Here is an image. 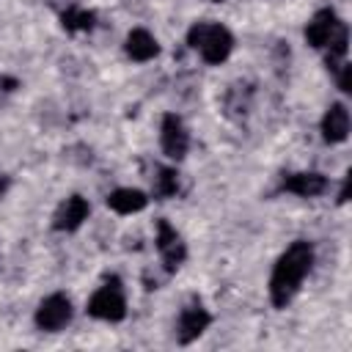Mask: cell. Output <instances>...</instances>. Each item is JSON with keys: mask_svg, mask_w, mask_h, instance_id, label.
<instances>
[{"mask_svg": "<svg viewBox=\"0 0 352 352\" xmlns=\"http://www.w3.org/2000/svg\"><path fill=\"white\" fill-rule=\"evenodd\" d=\"M311 264H314V248L308 242L300 239L286 248V253L278 258L272 278H270V300L275 308H286L292 302V297L297 294Z\"/></svg>", "mask_w": 352, "mask_h": 352, "instance_id": "1", "label": "cell"}, {"mask_svg": "<svg viewBox=\"0 0 352 352\" xmlns=\"http://www.w3.org/2000/svg\"><path fill=\"white\" fill-rule=\"evenodd\" d=\"M187 41H190V47H195L201 52V58L206 63H223L231 55V47H234L231 33L223 25H212V22L192 25Z\"/></svg>", "mask_w": 352, "mask_h": 352, "instance_id": "2", "label": "cell"}, {"mask_svg": "<svg viewBox=\"0 0 352 352\" xmlns=\"http://www.w3.org/2000/svg\"><path fill=\"white\" fill-rule=\"evenodd\" d=\"M88 314L104 322H121L126 316V300L121 294L118 278H107V283L94 292V297L88 300Z\"/></svg>", "mask_w": 352, "mask_h": 352, "instance_id": "3", "label": "cell"}, {"mask_svg": "<svg viewBox=\"0 0 352 352\" xmlns=\"http://www.w3.org/2000/svg\"><path fill=\"white\" fill-rule=\"evenodd\" d=\"M69 319H72V302L66 294H50L47 300H41V305L36 311V324L50 333L66 327Z\"/></svg>", "mask_w": 352, "mask_h": 352, "instance_id": "4", "label": "cell"}, {"mask_svg": "<svg viewBox=\"0 0 352 352\" xmlns=\"http://www.w3.org/2000/svg\"><path fill=\"white\" fill-rule=\"evenodd\" d=\"M157 250H160L168 272L179 270L182 261H184V256H187V248H184L182 236L176 234V228H170L168 220H160L157 223Z\"/></svg>", "mask_w": 352, "mask_h": 352, "instance_id": "5", "label": "cell"}, {"mask_svg": "<svg viewBox=\"0 0 352 352\" xmlns=\"http://www.w3.org/2000/svg\"><path fill=\"white\" fill-rule=\"evenodd\" d=\"M160 140H162V151L170 157V160H182L187 154V146H190V138L184 132V124L168 113L162 118V132H160Z\"/></svg>", "mask_w": 352, "mask_h": 352, "instance_id": "6", "label": "cell"}, {"mask_svg": "<svg viewBox=\"0 0 352 352\" xmlns=\"http://www.w3.org/2000/svg\"><path fill=\"white\" fill-rule=\"evenodd\" d=\"M209 322H212V316L206 314V308L201 305V302H190L184 311H182V316H179V341L182 344H190V341H195L206 327H209Z\"/></svg>", "mask_w": 352, "mask_h": 352, "instance_id": "7", "label": "cell"}, {"mask_svg": "<svg viewBox=\"0 0 352 352\" xmlns=\"http://www.w3.org/2000/svg\"><path fill=\"white\" fill-rule=\"evenodd\" d=\"M85 217H88V201L80 198V195H72V198H66V201L58 206L52 226H55L58 231H74V228L82 226Z\"/></svg>", "mask_w": 352, "mask_h": 352, "instance_id": "8", "label": "cell"}, {"mask_svg": "<svg viewBox=\"0 0 352 352\" xmlns=\"http://www.w3.org/2000/svg\"><path fill=\"white\" fill-rule=\"evenodd\" d=\"M322 135H324L327 143L346 140V135H349V113H346V107L341 102H336V104L327 107V113L322 118Z\"/></svg>", "mask_w": 352, "mask_h": 352, "instance_id": "9", "label": "cell"}, {"mask_svg": "<svg viewBox=\"0 0 352 352\" xmlns=\"http://www.w3.org/2000/svg\"><path fill=\"white\" fill-rule=\"evenodd\" d=\"M336 25H338V16H336L330 8L316 11V14H314V19H311V22H308V28H305V41H308L311 47H324V44L330 41V36H333Z\"/></svg>", "mask_w": 352, "mask_h": 352, "instance_id": "10", "label": "cell"}, {"mask_svg": "<svg viewBox=\"0 0 352 352\" xmlns=\"http://www.w3.org/2000/svg\"><path fill=\"white\" fill-rule=\"evenodd\" d=\"M283 190L302 195V198H314L327 190V179L322 173H292L283 179Z\"/></svg>", "mask_w": 352, "mask_h": 352, "instance_id": "11", "label": "cell"}, {"mask_svg": "<svg viewBox=\"0 0 352 352\" xmlns=\"http://www.w3.org/2000/svg\"><path fill=\"white\" fill-rule=\"evenodd\" d=\"M160 52V47H157V38L148 33V30H143V28H138V30H132L129 36H126V55L132 58V60H151L154 55Z\"/></svg>", "mask_w": 352, "mask_h": 352, "instance_id": "12", "label": "cell"}, {"mask_svg": "<svg viewBox=\"0 0 352 352\" xmlns=\"http://www.w3.org/2000/svg\"><path fill=\"white\" fill-rule=\"evenodd\" d=\"M146 204H148L146 192L132 190V187H121V190H116V192H110V195H107V206H110L113 212H118V214L140 212Z\"/></svg>", "mask_w": 352, "mask_h": 352, "instance_id": "13", "label": "cell"}, {"mask_svg": "<svg viewBox=\"0 0 352 352\" xmlns=\"http://www.w3.org/2000/svg\"><path fill=\"white\" fill-rule=\"evenodd\" d=\"M179 190V173L173 168H160L154 176V195L157 198H170Z\"/></svg>", "mask_w": 352, "mask_h": 352, "instance_id": "14", "label": "cell"}, {"mask_svg": "<svg viewBox=\"0 0 352 352\" xmlns=\"http://www.w3.org/2000/svg\"><path fill=\"white\" fill-rule=\"evenodd\" d=\"M63 28L66 30H91L94 28V11L66 8L63 11Z\"/></svg>", "mask_w": 352, "mask_h": 352, "instance_id": "15", "label": "cell"}, {"mask_svg": "<svg viewBox=\"0 0 352 352\" xmlns=\"http://www.w3.org/2000/svg\"><path fill=\"white\" fill-rule=\"evenodd\" d=\"M338 88L341 91H352V66L349 63L338 66Z\"/></svg>", "mask_w": 352, "mask_h": 352, "instance_id": "16", "label": "cell"}, {"mask_svg": "<svg viewBox=\"0 0 352 352\" xmlns=\"http://www.w3.org/2000/svg\"><path fill=\"white\" fill-rule=\"evenodd\" d=\"M3 190H6V179H0V192H3Z\"/></svg>", "mask_w": 352, "mask_h": 352, "instance_id": "17", "label": "cell"}]
</instances>
